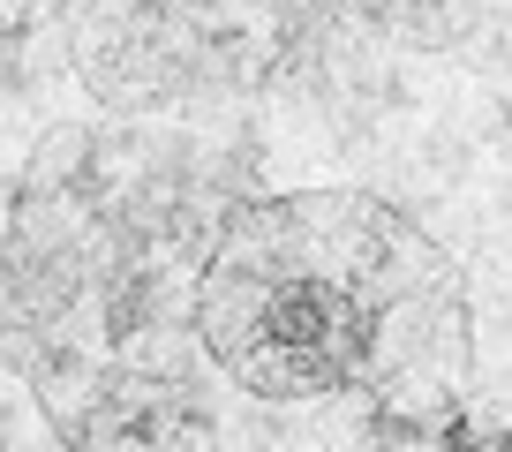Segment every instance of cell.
<instances>
[{
	"mask_svg": "<svg viewBox=\"0 0 512 452\" xmlns=\"http://www.w3.org/2000/svg\"><path fill=\"white\" fill-rule=\"evenodd\" d=\"M272 287L279 279L234 272V264H204V272H196V317L189 324H196V339H204V355L219 362V370H234L256 339L272 332Z\"/></svg>",
	"mask_w": 512,
	"mask_h": 452,
	"instance_id": "6da1fadb",
	"label": "cell"
},
{
	"mask_svg": "<svg viewBox=\"0 0 512 452\" xmlns=\"http://www.w3.org/2000/svg\"><path fill=\"white\" fill-rule=\"evenodd\" d=\"M211 264H234V272H264V279H294V226H287V196L256 189V196H234L219 226V249Z\"/></svg>",
	"mask_w": 512,
	"mask_h": 452,
	"instance_id": "7a4b0ae2",
	"label": "cell"
},
{
	"mask_svg": "<svg viewBox=\"0 0 512 452\" xmlns=\"http://www.w3.org/2000/svg\"><path fill=\"white\" fill-rule=\"evenodd\" d=\"M91 181V129H46L23 166V196H53V189H83Z\"/></svg>",
	"mask_w": 512,
	"mask_h": 452,
	"instance_id": "3957f363",
	"label": "cell"
}]
</instances>
